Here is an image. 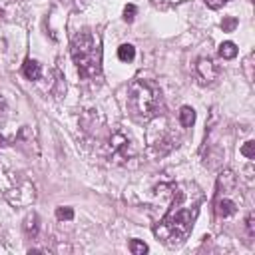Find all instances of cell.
<instances>
[{
	"label": "cell",
	"mask_w": 255,
	"mask_h": 255,
	"mask_svg": "<svg viewBox=\"0 0 255 255\" xmlns=\"http://www.w3.org/2000/svg\"><path fill=\"white\" fill-rule=\"evenodd\" d=\"M22 72H24V76H26L28 80H40V78H42V68H40V64H38L36 60H30V58L24 62Z\"/></svg>",
	"instance_id": "cell-9"
},
{
	"label": "cell",
	"mask_w": 255,
	"mask_h": 255,
	"mask_svg": "<svg viewBox=\"0 0 255 255\" xmlns=\"http://www.w3.org/2000/svg\"><path fill=\"white\" fill-rule=\"evenodd\" d=\"M10 8H14V0H0V14H8Z\"/></svg>",
	"instance_id": "cell-19"
},
{
	"label": "cell",
	"mask_w": 255,
	"mask_h": 255,
	"mask_svg": "<svg viewBox=\"0 0 255 255\" xmlns=\"http://www.w3.org/2000/svg\"><path fill=\"white\" fill-rule=\"evenodd\" d=\"M66 2H72V0H66Z\"/></svg>",
	"instance_id": "cell-24"
},
{
	"label": "cell",
	"mask_w": 255,
	"mask_h": 255,
	"mask_svg": "<svg viewBox=\"0 0 255 255\" xmlns=\"http://www.w3.org/2000/svg\"><path fill=\"white\" fill-rule=\"evenodd\" d=\"M239 185H237V177L233 171L225 169L219 173L217 177V187H215V199H213V207H215V215L221 219H227L231 215L237 213L239 209Z\"/></svg>",
	"instance_id": "cell-4"
},
{
	"label": "cell",
	"mask_w": 255,
	"mask_h": 255,
	"mask_svg": "<svg viewBox=\"0 0 255 255\" xmlns=\"http://www.w3.org/2000/svg\"><path fill=\"white\" fill-rule=\"evenodd\" d=\"M118 58H120L122 62H131V60L135 58V48H133L131 44H122V46L118 48Z\"/></svg>",
	"instance_id": "cell-12"
},
{
	"label": "cell",
	"mask_w": 255,
	"mask_h": 255,
	"mask_svg": "<svg viewBox=\"0 0 255 255\" xmlns=\"http://www.w3.org/2000/svg\"><path fill=\"white\" fill-rule=\"evenodd\" d=\"M145 139H147V147L155 155H165L173 147H177V135L165 118H155V116L151 118V124L145 131Z\"/></svg>",
	"instance_id": "cell-6"
},
{
	"label": "cell",
	"mask_w": 255,
	"mask_h": 255,
	"mask_svg": "<svg viewBox=\"0 0 255 255\" xmlns=\"http://www.w3.org/2000/svg\"><path fill=\"white\" fill-rule=\"evenodd\" d=\"M128 112L135 120H151L161 106V90L153 80H133L128 86Z\"/></svg>",
	"instance_id": "cell-2"
},
{
	"label": "cell",
	"mask_w": 255,
	"mask_h": 255,
	"mask_svg": "<svg viewBox=\"0 0 255 255\" xmlns=\"http://www.w3.org/2000/svg\"><path fill=\"white\" fill-rule=\"evenodd\" d=\"M2 145H6V137H4V135H0V147H2Z\"/></svg>",
	"instance_id": "cell-23"
},
{
	"label": "cell",
	"mask_w": 255,
	"mask_h": 255,
	"mask_svg": "<svg viewBox=\"0 0 255 255\" xmlns=\"http://www.w3.org/2000/svg\"><path fill=\"white\" fill-rule=\"evenodd\" d=\"M205 2H207L211 8H219L221 4H225V2H229V0H205Z\"/></svg>",
	"instance_id": "cell-21"
},
{
	"label": "cell",
	"mask_w": 255,
	"mask_h": 255,
	"mask_svg": "<svg viewBox=\"0 0 255 255\" xmlns=\"http://www.w3.org/2000/svg\"><path fill=\"white\" fill-rule=\"evenodd\" d=\"M104 151H106V157H108L110 163H114V165H124V163H128L129 159L135 157V151H137V149H135L133 139H131L128 133L116 129V131H112V133L108 135V139H106V143H104Z\"/></svg>",
	"instance_id": "cell-7"
},
{
	"label": "cell",
	"mask_w": 255,
	"mask_h": 255,
	"mask_svg": "<svg viewBox=\"0 0 255 255\" xmlns=\"http://www.w3.org/2000/svg\"><path fill=\"white\" fill-rule=\"evenodd\" d=\"M193 122H195V110L191 106H181V110H179V124L183 128H191Z\"/></svg>",
	"instance_id": "cell-11"
},
{
	"label": "cell",
	"mask_w": 255,
	"mask_h": 255,
	"mask_svg": "<svg viewBox=\"0 0 255 255\" xmlns=\"http://www.w3.org/2000/svg\"><path fill=\"white\" fill-rule=\"evenodd\" d=\"M219 56H221L223 60L235 58V56H237V46H235L233 42H223V44L219 46Z\"/></svg>",
	"instance_id": "cell-13"
},
{
	"label": "cell",
	"mask_w": 255,
	"mask_h": 255,
	"mask_svg": "<svg viewBox=\"0 0 255 255\" xmlns=\"http://www.w3.org/2000/svg\"><path fill=\"white\" fill-rule=\"evenodd\" d=\"M129 251L133 255H143V253H147V245L143 241H139V239H131L129 241Z\"/></svg>",
	"instance_id": "cell-14"
},
{
	"label": "cell",
	"mask_w": 255,
	"mask_h": 255,
	"mask_svg": "<svg viewBox=\"0 0 255 255\" xmlns=\"http://www.w3.org/2000/svg\"><path fill=\"white\" fill-rule=\"evenodd\" d=\"M133 14H135V6H133V4L126 6V10H124V20L131 22V20H133Z\"/></svg>",
	"instance_id": "cell-18"
},
{
	"label": "cell",
	"mask_w": 255,
	"mask_h": 255,
	"mask_svg": "<svg viewBox=\"0 0 255 255\" xmlns=\"http://www.w3.org/2000/svg\"><path fill=\"white\" fill-rule=\"evenodd\" d=\"M72 60L82 78L94 80L102 74V52L96 38L90 32H80L72 40Z\"/></svg>",
	"instance_id": "cell-3"
},
{
	"label": "cell",
	"mask_w": 255,
	"mask_h": 255,
	"mask_svg": "<svg viewBox=\"0 0 255 255\" xmlns=\"http://www.w3.org/2000/svg\"><path fill=\"white\" fill-rule=\"evenodd\" d=\"M38 231H40V219H38L36 213H30V215L24 219V233H26L28 237H36Z\"/></svg>",
	"instance_id": "cell-10"
},
{
	"label": "cell",
	"mask_w": 255,
	"mask_h": 255,
	"mask_svg": "<svg viewBox=\"0 0 255 255\" xmlns=\"http://www.w3.org/2000/svg\"><path fill=\"white\" fill-rule=\"evenodd\" d=\"M0 189H2L4 197L16 207L30 205L36 197L34 183L26 175L16 173L12 169H0Z\"/></svg>",
	"instance_id": "cell-5"
},
{
	"label": "cell",
	"mask_w": 255,
	"mask_h": 255,
	"mask_svg": "<svg viewBox=\"0 0 255 255\" xmlns=\"http://www.w3.org/2000/svg\"><path fill=\"white\" fill-rule=\"evenodd\" d=\"M245 225H247V233H249V237H253V235H255V217H253V213L247 215Z\"/></svg>",
	"instance_id": "cell-17"
},
{
	"label": "cell",
	"mask_w": 255,
	"mask_h": 255,
	"mask_svg": "<svg viewBox=\"0 0 255 255\" xmlns=\"http://www.w3.org/2000/svg\"><path fill=\"white\" fill-rule=\"evenodd\" d=\"M233 26H235V20H229V22L225 24V28H233Z\"/></svg>",
	"instance_id": "cell-22"
},
{
	"label": "cell",
	"mask_w": 255,
	"mask_h": 255,
	"mask_svg": "<svg viewBox=\"0 0 255 255\" xmlns=\"http://www.w3.org/2000/svg\"><path fill=\"white\" fill-rule=\"evenodd\" d=\"M4 116H6V102L4 98H0V124L4 122Z\"/></svg>",
	"instance_id": "cell-20"
},
{
	"label": "cell",
	"mask_w": 255,
	"mask_h": 255,
	"mask_svg": "<svg viewBox=\"0 0 255 255\" xmlns=\"http://www.w3.org/2000/svg\"><path fill=\"white\" fill-rule=\"evenodd\" d=\"M56 217L60 219V221H70V219H74V209L72 207H58L56 209Z\"/></svg>",
	"instance_id": "cell-15"
},
{
	"label": "cell",
	"mask_w": 255,
	"mask_h": 255,
	"mask_svg": "<svg viewBox=\"0 0 255 255\" xmlns=\"http://www.w3.org/2000/svg\"><path fill=\"white\" fill-rule=\"evenodd\" d=\"M171 189H173L171 205L167 213L153 225V235L169 247L185 241L197 217V205L201 201L199 189L191 183L173 185Z\"/></svg>",
	"instance_id": "cell-1"
},
{
	"label": "cell",
	"mask_w": 255,
	"mask_h": 255,
	"mask_svg": "<svg viewBox=\"0 0 255 255\" xmlns=\"http://www.w3.org/2000/svg\"><path fill=\"white\" fill-rule=\"evenodd\" d=\"M195 76H197V82L201 86H207V84H213L217 80L219 68L211 58H199L195 62Z\"/></svg>",
	"instance_id": "cell-8"
},
{
	"label": "cell",
	"mask_w": 255,
	"mask_h": 255,
	"mask_svg": "<svg viewBox=\"0 0 255 255\" xmlns=\"http://www.w3.org/2000/svg\"><path fill=\"white\" fill-rule=\"evenodd\" d=\"M241 153H243L247 159H253V157H255V141H253V139L245 141L243 147H241Z\"/></svg>",
	"instance_id": "cell-16"
}]
</instances>
